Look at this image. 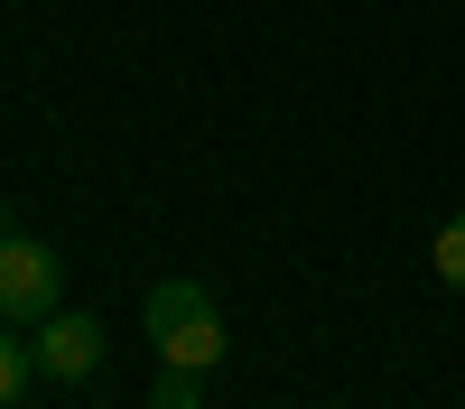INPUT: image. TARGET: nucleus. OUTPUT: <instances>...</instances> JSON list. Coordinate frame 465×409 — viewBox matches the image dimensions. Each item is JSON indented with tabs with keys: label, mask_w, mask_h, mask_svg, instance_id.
<instances>
[{
	"label": "nucleus",
	"mask_w": 465,
	"mask_h": 409,
	"mask_svg": "<svg viewBox=\"0 0 465 409\" xmlns=\"http://www.w3.org/2000/svg\"><path fill=\"white\" fill-rule=\"evenodd\" d=\"M140 326H149V345H159V363H186V372H214L223 345H232L223 316H214V297L196 279H159L149 307H140Z\"/></svg>",
	"instance_id": "nucleus-1"
},
{
	"label": "nucleus",
	"mask_w": 465,
	"mask_h": 409,
	"mask_svg": "<svg viewBox=\"0 0 465 409\" xmlns=\"http://www.w3.org/2000/svg\"><path fill=\"white\" fill-rule=\"evenodd\" d=\"M196 382H205V372H186V363H168L159 382H149V409H196V400H205Z\"/></svg>",
	"instance_id": "nucleus-6"
},
{
	"label": "nucleus",
	"mask_w": 465,
	"mask_h": 409,
	"mask_svg": "<svg viewBox=\"0 0 465 409\" xmlns=\"http://www.w3.org/2000/svg\"><path fill=\"white\" fill-rule=\"evenodd\" d=\"M37 372H47V382H94L103 372V326L56 307L47 326H37Z\"/></svg>",
	"instance_id": "nucleus-3"
},
{
	"label": "nucleus",
	"mask_w": 465,
	"mask_h": 409,
	"mask_svg": "<svg viewBox=\"0 0 465 409\" xmlns=\"http://www.w3.org/2000/svg\"><path fill=\"white\" fill-rule=\"evenodd\" d=\"M429 270H438L447 288H465V214H447V223H438V242H429Z\"/></svg>",
	"instance_id": "nucleus-5"
},
{
	"label": "nucleus",
	"mask_w": 465,
	"mask_h": 409,
	"mask_svg": "<svg viewBox=\"0 0 465 409\" xmlns=\"http://www.w3.org/2000/svg\"><path fill=\"white\" fill-rule=\"evenodd\" d=\"M10 233H19V223H10V205H0V242H10Z\"/></svg>",
	"instance_id": "nucleus-7"
},
{
	"label": "nucleus",
	"mask_w": 465,
	"mask_h": 409,
	"mask_svg": "<svg viewBox=\"0 0 465 409\" xmlns=\"http://www.w3.org/2000/svg\"><path fill=\"white\" fill-rule=\"evenodd\" d=\"M28 382H37V345H28L19 326H0V409H10Z\"/></svg>",
	"instance_id": "nucleus-4"
},
{
	"label": "nucleus",
	"mask_w": 465,
	"mask_h": 409,
	"mask_svg": "<svg viewBox=\"0 0 465 409\" xmlns=\"http://www.w3.org/2000/svg\"><path fill=\"white\" fill-rule=\"evenodd\" d=\"M56 297H65V260H56V242L10 233V242H0V326H47Z\"/></svg>",
	"instance_id": "nucleus-2"
}]
</instances>
